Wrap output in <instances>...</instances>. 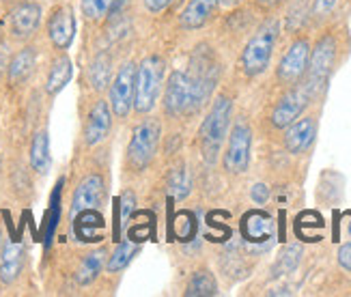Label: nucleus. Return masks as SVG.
<instances>
[{"label": "nucleus", "mask_w": 351, "mask_h": 297, "mask_svg": "<svg viewBox=\"0 0 351 297\" xmlns=\"http://www.w3.org/2000/svg\"><path fill=\"white\" fill-rule=\"evenodd\" d=\"M75 230H78V237L82 241H99L101 235H95V228H101L104 226V217L97 213V209H88V211H80L75 217Z\"/></svg>", "instance_id": "obj_25"}, {"label": "nucleus", "mask_w": 351, "mask_h": 297, "mask_svg": "<svg viewBox=\"0 0 351 297\" xmlns=\"http://www.w3.org/2000/svg\"><path fill=\"white\" fill-rule=\"evenodd\" d=\"M28 162H30V168H33L37 175H48L50 173L52 153H50V134H48V130L35 132L33 140H30V147H28Z\"/></svg>", "instance_id": "obj_20"}, {"label": "nucleus", "mask_w": 351, "mask_h": 297, "mask_svg": "<svg viewBox=\"0 0 351 297\" xmlns=\"http://www.w3.org/2000/svg\"><path fill=\"white\" fill-rule=\"evenodd\" d=\"M317 136V119L315 117H300L285 130V149L291 155H300L308 151Z\"/></svg>", "instance_id": "obj_15"}, {"label": "nucleus", "mask_w": 351, "mask_h": 297, "mask_svg": "<svg viewBox=\"0 0 351 297\" xmlns=\"http://www.w3.org/2000/svg\"><path fill=\"white\" fill-rule=\"evenodd\" d=\"M71 75H73L71 58H69L65 52H60V54L54 56L52 62H50L48 75H45V93H48L50 97H56L58 93L69 84Z\"/></svg>", "instance_id": "obj_19"}, {"label": "nucleus", "mask_w": 351, "mask_h": 297, "mask_svg": "<svg viewBox=\"0 0 351 297\" xmlns=\"http://www.w3.org/2000/svg\"><path fill=\"white\" fill-rule=\"evenodd\" d=\"M250 149H252V130L246 119H237L228 132V143L224 151V170L231 175H243L250 166Z\"/></svg>", "instance_id": "obj_5"}, {"label": "nucleus", "mask_w": 351, "mask_h": 297, "mask_svg": "<svg viewBox=\"0 0 351 297\" xmlns=\"http://www.w3.org/2000/svg\"><path fill=\"white\" fill-rule=\"evenodd\" d=\"M88 84L93 91H104L108 88L110 80H112V56L108 52L97 54L88 65Z\"/></svg>", "instance_id": "obj_23"}, {"label": "nucleus", "mask_w": 351, "mask_h": 297, "mask_svg": "<svg viewBox=\"0 0 351 297\" xmlns=\"http://www.w3.org/2000/svg\"><path fill=\"white\" fill-rule=\"evenodd\" d=\"M138 243H134V241H121L117 248H114V252L108 257V261H106V272L108 274H117L121 270H125L130 261L134 259V254L138 252Z\"/></svg>", "instance_id": "obj_27"}, {"label": "nucleus", "mask_w": 351, "mask_h": 297, "mask_svg": "<svg viewBox=\"0 0 351 297\" xmlns=\"http://www.w3.org/2000/svg\"><path fill=\"white\" fill-rule=\"evenodd\" d=\"M112 130V110L106 99H97L90 110L86 112L84 128H82V140L86 147H97L106 138L110 136Z\"/></svg>", "instance_id": "obj_11"}, {"label": "nucleus", "mask_w": 351, "mask_h": 297, "mask_svg": "<svg viewBox=\"0 0 351 297\" xmlns=\"http://www.w3.org/2000/svg\"><path fill=\"white\" fill-rule=\"evenodd\" d=\"M334 5H337V0H317L315 7H313V13L315 15H326Z\"/></svg>", "instance_id": "obj_34"}, {"label": "nucleus", "mask_w": 351, "mask_h": 297, "mask_svg": "<svg viewBox=\"0 0 351 297\" xmlns=\"http://www.w3.org/2000/svg\"><path fill=\"white\" fill-rule=\"evenodd\" d=\"M164 82V58L151 54L136 67V88H134V112L149 115L156 108Z\"/></svg>", "instance_id": "obj_4"}, {"label": "nucleus", "mask_w": 351, "mask_h": 297, "mask_svg": "<svg viewBox=\"0 0 351 297\" xmlns=\"http://www.w3.org/2000/svg\"><path fill=\"white\" fill-rule=\"evenodd\" d=\"M308 60H311V41L304 37L295 39L278 62V69H276L278 82L285 86L298 84L308 71Z\"/></svg>", "instance_id": "obj_10"}, {"label": "nucleus", "mask_w": 351, "mask_h": 297, "mask_svg": "<svg viewBox=\"0 0 351 297\" xmlns=\"http://www.w3.org/2000/svg\"><path fill=\"white\" fill-rule=\"evenodd\" d=\"M26 248L20 241H7L0 250V283L13 285L24 272Z\"/></svg>", "instance_id": "obj_17"}, {"label": "nucleus", "mask_w": 351, "mask_h": 297, "mask_svg": "<svg viewBox=\"0 0 351 297\" xmlns=\"http://www.w3.org/2000/svg\"><path fill=\"white\" fill-rule=\"evenodd\" d=\"M41 24V5L35 0H22L15 3V7L9 13V28L11 35L20 41H26L33 37Z\"/></svg>", "instance_id": "obj_13"}, {"label": "nucleus", "mask_w": 351, "mask_h": 297, "mask_svg": "<svg viewBox=\"0 0 351 297\" xmlns=\"http://www.w3.org/2000/svg\"><path fill=\"white\" fill-rule=\"evenodd\" d=\"M114 3L117 0H82L80 9H82V15L88 22H99L112 11Z\"/></svg>", "instance_id": "obj_28"}, {"label": "nucleus", "mask_w": 351, "mask_h": 297, "mask_svg": "<svg viewBox=\"0 0 351 297\" xmlns=\"http://www.w3.org/2000/svg\"><path fill=\"white\" fill-rule=\"evenodd\" d=\"M7 65H9L7 52H3V48H0V78H3V75L7 73Z\"/></svg>", "instance_id": "obj_36"}, {"label": "nucleus", "mask_w": 351, "mask_h": 297, "mask_svg": "<svg viewBox=\"0 0 351 297\" xmlns=\"http://www.w3.org/2000/svg\"><path fill=\"white\" fill-rule=\"evenodd\" d=\"M280 35V22L278 20H267L258 26L256 33L243 45L241 56H239V67L248 78H256L265 73L269 67V60L274 56V48L278 43Z\"/></svg>", "instance_id": "obj_1"}, {"label": "nucleus", "mask_w": 351, "mask_h": 297, "mask_svg": "<svg viewBox=\"0 0 351 297\" xmlns=\"http://www.w3.org/2000/svg\"><path fill=\"white\" fill-rule=\"evenodd\" d=\"M241 233L248 241H267L274 237V222L271 217L263 211H250L246 213L241 222Z\"/></svg>", "instance_id": "obj_21"}, {"label": "nucleus", "mask_w": 351, "mask_h": 297, "mask_svg": "<svg viewBox=\"0 0 351 297\" xmlns=\"http://www.w3.org/2000/svg\"><path fill=\"white\" fill-rule=\"evenodd\" d=\"M0 173H3V158H0Z\"/></svg>", "instance_id": "obj_37"}, {"label": "nucleus", "mask_w": 351, "mask_h": 297, "mask_svg": "<svg viewBox=\"0 0 351 297\" xmlns=\"http://www.w3.org/2000/svg\"><path fill=\"white\" fill-rule=\"evenodd\" d=\"M106 261H108V252L104 248H97L93 252H88L82 261H80V268L75 272V283L80 287H88L93 285L97 276L101 274V270H106Z\"/></svg>", "instance_id": "obj_22"}, {"label": "nucleus", "mask_w": 351, "mask_h": 297, "mask_svg": "<svg viewBox=\"0 0 351 297\" xmlns=\"http://www.w3.org/2000/svg\"><path fill=\"white\" fill-rule=\"evenodd\" d=\"M250 196H252V200L256 202V205H263V202L269 198V187H267V185H263V183H256V185L252 187Z\"/></svg>", "instance_id": "obj_31"}, {"label": "nucleus", "mask_w": 351, "mask_h": 297, "mask_svg": "<svg viewBox=\"0 0 351 297\" xmlns=\"http://www.w3.org/2000/svg\"><path fill=\"white\" fill-rule=\"evenodd\" d=\"M313 91L308 84H293L285 95L278 99V104L274 106V110L269 115V123L274 130H287L295 119L302 117V112L306 110V106L313 99Z\"/></svg>", "instance_id": "obj_9"}, {"label": "nucleus", "mask_w": 351, "mask_h": 297, "mask_svg": "<svg viewBox=\"0 0 351 297\" xmlns=\"http://www.w3.org/2000/svg\"><path fill=\"white\" fill-rule=\"evenodd\" d=\"M337 62V39L334 35H324L317 41V45L311 50V60H308V88L313 91V95H317L322 86H326L328 78L334 69Z\"/></svg>", "instance_id": "obj_8"}, {"label": "nucleus", "mask_w": 351, "mask_h": 297, "mask_svg": "<svg viewBox=\"0 0 351 297\" xmlns=\"http://www.w3.org/2000/svg\"><path fill=\"white\" fill-rule=\"evenodd\" d=\"M231 117H233L231 97L218 95V99L211 104L205 121L201 123V130H198V143H201V151L209 164L218 160L220 147L228 134V128H231Z\"/></svg>", "instance_id": "obj_2"}, {"label": "nucleus", "mask_w": 351, "mask_h": 297, "mask_svg": "<svg viewBox=\"0 0 351 297\" xmlns=\"http://www.w3.org/2000/svg\"><path fill=\"white\" fill-rule=\"evenodd\" d=\"M106 200V181L101 175H86L78 185H75L71 196V217H75L80 211L99 209Z\"/></svg>", "instance_id": "obj_12"}, {"label": "nucleus", "mask_w": 351, "mask_h": 297, "mask_svg": "<svg viewBox=\"0 0 351 297\" xmlns=\"http://www.w3.org/2000/svg\"><path fill=\"white\" fill-rule=\"evenodd\" d=\"M145 7L151 11V13H162L164 9H169L173 0H143Z\"/></svg>", "instance_id": "obj_32"}, {"label": "nucleus", "mask_w": 351, "mask_h": 297, "mask_svg": "<svg viewBox=\"0 0 351 297\" xmlns=\"http://www.w3.org/2000/svg\"><path fill=\"white\" fill-rule=\"evenodd\" d=\"M192 190V179H190V173L188 168L179 164L177 168H173L169 177H166V194H169L173 200H183L188 198Z\"/></svg>", "instance_id": "obj_24"}, {"label": "nucleus", "mask_w": 351, "mask_h": 297, "mask_svg": "<svg viewBox=\"0 0 351 297\" xmlns=\"http://www.w3.org/2000/svg\"><path fill=\"white\" fill-rule=\"evenodd\" d=\"M164 112L171 119H179L183 115H194V95L188 71L175 69L171 71L164 88Z\"/></svg>", "instance_id": "obj_7"}, {"label": "nucleus", "mask_w": 351, "mask_h": 297, "mask_svg": "<svg viewBox=\"0 0 351 297\" xmlns=\"http://www.w3.org/2000/svg\"><path fill=\"white\" fill-rule=\"evenodd\" d=\"M300 259H302V248L300 246H287L282 250V254L278 257L276 265H274V276L291 274L298 268Z\"/></svg>", "instance_id": "obj_29"}, {"label": "nucleus", "mask_w": 351, "mask_h": 297, "mask_svg": "<svg viewBox=\"0 0 351 297\" xmlns=\"http://www.w3.org/2000/svg\"><path fill=\"white\" fill-rule=\"evenodd\" d=\"M48 37L58 52H65L75 39V13L69 5H58L48 18Z\"/></svg>", "instance_id": "obj_14"}, {"label": "nucleus", "mask_w": 351, "mask_h": 297, "mask_svg": "<svg viewBox=\"0 0 351 297\" xmlns=\"http://www.w3.org/2000/svg\"><path fill=\"white\" fill-rule=\"evenodd\" d=\"M339 263H341V268L351 272V243H345L341 250H339Z\"/></svg>", "instance_id": "obj_33"}, {"label": "nucleus", "mask_w": 351, "mask_h": 297, "mask_svg": "<svg viewBox=\"0 0 351 297\" xmlns=\"http://www.w3.org/2000/svg\"><path fill=\"white\" fill-rule=\"evenodd\" d=\"M282 3H287V0H256V5L261 7V9H276Z\"/></svg>", "instance_id": "obj_35"}, {"label": "nucleus", "mask_w": 351, "mask_h": 297, "mask_svg": "<svg viewBox=\"0 0 351 297\" xmlns=\"http://www.w3.org/2000/svg\"><path fill=\"white\" fill-rule=\"evenodd\" d=\"M186 295L188 297H207V295H218V283L216 278H213L211 272L207 270H201V272H194L190 283L186 287Z\"/></svg>", "instance_id": "obj_26"}, {"label": "nucleus", "mask_w": 351, "mask_h": 297, "mask_svg": "<svg viewBox=\"0 0 351 297\" xmlns=\"http://www.w3.org/2000/svg\"><path fill=\"white\" fill-rule=\"evenodd\" d=\"M220 0H190L186 9L179 15V24L186 30H198L203 28L211 18L213 13L218 11Z\"/></svg>", "instance_id": "obj_18"}, {"label": "nucleus", "mask_w": 351, "mask_h": 297, "mask_svg": "<svg viewBox=\"0 0 351 297\" xmlns=\"http://www.w3.org/2000/svg\"><path fill=\"white\" fill-rule=\"evenodd\" d=\"M13 3H22V0H13Z\"/></svg>", "instance_id": "obj_38"}, {"label": "nucleus", "mask_w": 351, "mask_h": 297, "mask_svg": "<svg viewBox=\"0 0 351 297\" xmlns=\"http://www.w3.org/2000/svg\"><path fill=\"white\" fill-rule=\"evenodd\" d=\"M35 69H37V50L33 45H24L22 50H18L9 58V65H7L9 86L13 88L24 86L30 78H33Z\"/></svg>", "instance_id": "obj_16"}, {"label": "nucleus", "mask_w": 351, "mask_h": 297, "mask_svg": "<svg viewBox=\"0 0 351 297\" xmlns=\"http://www.w3.org/2000/svg\"><path fill=\"white\" fill-rule=\"evenodd\" d=\"M136 62L125 60L114 73V78L108 84V104L112 117L128 119V115L134 110V88H136Z\"/></svg>", "instance_id": "obj_6"}, {"label": "nucleus", "mask_w": 351, "mask_h": 297, "mask_svg": "<svg viewBox=\"0 0 351 297\" xmlns=\"http://www.w3.org/2000/svg\"><path fill=\"white\" fill-rule=\"evenodd\" d=\"M162 125L158 119L149 117L134 128L132 138L125 149V168L130 173H143L151 166L160 149Z\"/></svg>", "instance_id": "obj_3"}, {"label": "nucleus", "mask_w": 351, "mask_h": 297, "mask_svg": "<svg viewBox=\"0 0 351 297\" xmlns=\"http://www.w3.org/2000/svg\"><path fill=\"white\" fill-rule=\"evenodd\" d=\"M132 209H134V194L130 190H125L123 196H121V217H123V224L130 220Z\"/></svg>", "instance_id": "obj_30"}]
</instances>
